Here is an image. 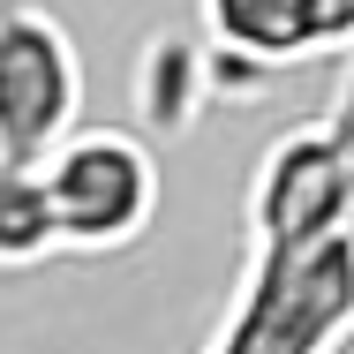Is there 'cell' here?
I'll list each match as a JSON object with an SVG mask.
<instances>
[{
	"instance_id": "2",
	"label": "cell",
	"mask_w": 354,
	"mask_h": 354,
	"mask_svg": "<svg viewBox=\"0 0 354 354\" xmlns=\"http://www.w3.org/2000/svg\"><path fill=\"white\" fill-rule=\"evenodd\" d=\"M46 174V204L61 226V257H121L136 249L158 218L166 196V174H158V151L136 129H83L38 158Z\"/></svg>"
},
{
	"instance_id": "6",
	"label": "cell",
	"mask_w": 354,
	"mask_h": 354,
	"mask_svg": "<svg viewBox=\"0 0 354 354\" xmlns=\"http://www.w3.org/2000/svg\"><path fill=\"white\" fill-rule=\"evenodd\" d=\"M212 53L189 46V38H151V53L136 61V106H143V129H196L204 98H212Z\"/></svg>"
},
{
	"instance_id": "7",
	"label": "cell",
	"mask_w": 354,
	"mask_h": 354,
	"mask_svg": "<svg viewBox=\"0 0 354 354\" xmlns=\"http://www.w3.org/2000/svg\"><path fill=\"white\" fill-rule=\"evenodd\" d=\"M46 257H61L46 174H38V158H0V272H30Z\"/></svg>"
},
{
	"instance_id": "4",
	"label": "cell",
	"mask_w": 354,
	"mask_h": 354,
	"mask_svg": "<svg viewBox=\"0 0 354 354\" xmlns=\"http://www.w3.org/2000/svg\"><path fill=\"white\" fill-rule=\"evenodd\" d=\"M332 226H354V158L339 121H301L286 129L249 189V257H272L294 241H317Z\"/></svg>"
},
{
	"instance_id": "5",
	"label": "cell",
	"mask_w": 354,
	"mask_h": 354,
	"mask_svg": "<svg viewBox=\"0 0 354 354\" xmlns=\"http://www.w3.org/2000/svg\"><path fill=\"white\" fill-rule=\"evenodd\" d=\"M196 23L218 91L354 46V0H196Z\"/></svg>"
},
{
	"instance_id": "1",
	"label": "cell",
	"mask_w": 354,
	"mask_h": 354,
	"mask_svg": "<svg viewBox=\"0 0 354 354\" xmlns=\"http://www.w3.org/2000/svg\"><path fill=\"white\" fill-rule=\"evenodd\" d=\"M354 339V226L241 257L234 309L204 354H339Z\"/></svg>"
},
{
	"instance_id": "3",
	"label": "cell",
	"mask_w": 354,
	"mask_h": 354,
	"mask_svg": "<svg viewBox=\"0 0 354 354\" xmlns=\"http://www.w3.org/2000/svg\"><path fill=\"white\" fill-rule=\"evenodd\" d=\"M83 121V53L38 0H0V158H46Z\"/></svg>"
}]
</instances>
